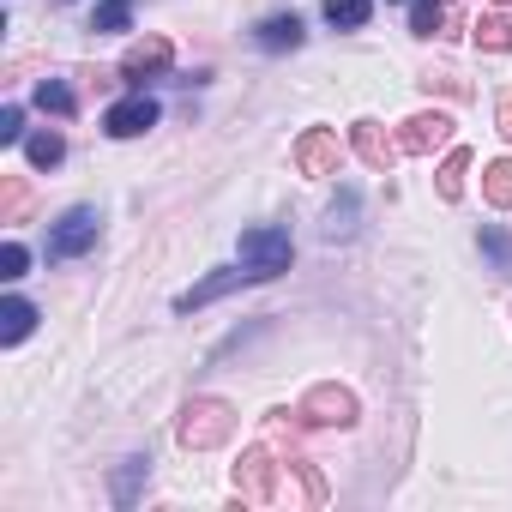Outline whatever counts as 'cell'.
<instances>
[{
	"label": "cell",
	"mask_w": 512,
	"mask_h": 512,
	"mask_svg": "<svg viewBox=\"0 0 512 512\" xmlns=\"http://www.w3.org/2000/svg\"><path fill=\"white\" fill-rule=\"evenodd\" d=\"M350 145H356V157H362L368 169H380V175H392V163H398V151H404L380 121H356V127H350Z\"/></svg>",
	"instance_id": "9"
},
{
	"label": "cell",
	"mask_w": 512,
	"mask_h": 512,
	"mask_svg": "<svg viewBox=\"0 0 512 512\" xmlns=\"http://www.w3.org/2000/svg\"><path fill=\"white\" fill-rule=\"evenodd\" d=\"M241 278H247V266H241V272H235V266H223V272H211V278H199L193 290H181V296H175V308H181V314H193V308H205V302H217V296H229V290H235ZM247 284H253V278H247Z\"/></svg>",
	"instance_id": "11"
},
{
	"label": "cell",
	"mask_w": 512,
	"mask_h": 512,
	"mask_svg": "<svg viewBox=\"0 0 512 512\" xmlns=\"http://www.w3.org/2000/svg\"><path fill=\"white\" fill-rule=\"evenodd\" d=\"M338 163H344V145H338V133L332 127H308L302 139H296V169L302 175H338Z\"/></svg>",
	"instance_id": "7"
},
{
	"label": "cell",
	"mask_w": 512,
	"mask_h": 512,
	"mask_svg": "<svg viewBox=\"0 0 512 512\" xmlns=\"http://www.w3.org/2000/svg\"><path fill=\"white\" fill-rule=\"evenodd\" d=\"M308 428H350L356 416H362V404H356V392L350 386H338V380H320V386H308V398H302V410H296Z\"/></svg>",
	"instance_id": "3"
},
{
	"label": "cell",
	"mask_w": 512,
	"mask_h": 512,
	"mask_svg": "<svg viewBox=\"0 0 512 512\" xmlns=\"http://www.w3.org/2000/svg\"><path fill=\"white\" fill-rule=\"evenodd\" d=\"M482 199L500 205V211L512 205V157H494V163L482 169Z\"/></svg>",
	"instance_id": "16"
},
{
	"label": "cell",
	"mask_w": 512,
	"mask_h": 512,
	"mask_svg": "<svg viewBox=\"0 0 512 512\" xmlns=\"http://www.w3.org/2000/svg\"><path fill=\"white\" fill-rule=\"evenodd\" d=\"M482 253L500 266V272H512V235L506 229H494V223H482Z\"/></svg>",
	"instance_id": "23"
},
{
	"label": "cell",
	"mask_w": 512,
	"mask_h": 512,
	"mask_svg": "<svg viewBox=\"0 0 512 512\" xmlns=\"http://www.w3.org/2000/svg\"><path fill=\"white\" fill-rule=\"evenodd\" d=\"M235 434V404H223V398H193L187 410H181V422H175V440L187 446V452H211V446H223Z\"/></svg>",
	"instance_id": "1"
},
{
	"label": "cell",
	"mask_w": 512,
	"mask_h": 512,
	"mask_svg": "<svg viewBox=\"0 0 512 512\" xmlns=\"http://www.w3.org/2000/svg\"><path fill=\"white\" fill-rule=\"evenodd\" d=\"M446 7H440V0H410V31L416 37H446Z\"/></svg>",
	"instance_id": "19"
},
{
	"label": "cell",
	"mask_w": 512,
	"mask_h": 512,
	"mask_svg": "<svg viewBox=\"0 0 512 512\" xmlns=\"http://www.w3.org/2000/svg\"><path fill=\"white\" fill-rule=\"evenodd\" d=\"M241 266L253 284H266V278H284L290 260H296V247H290V229H241Z\"/></svg>",
	"instance_id": "2"
},
{
	"label": "cell",
	"mask_w": 512,
	"mask_h": 512,
	"mask_svg": "<svg viewBox=\"0 0 512 512\" xmlns=\"http://www.w3.org/2000/svg\"><path fill=\"white\" fill-rule=\"evenodd\" d=\"M494 121H500V139H512V97H500V115Z\"/></svg>",
	"instance_id": "29"
},
{
	"label": "cell",
	"mask_w": 512,
	"mask_h": 512,
	"mask_svg": "<svg viewBox=\"0 0 512 512\" xmlns=\"http://www.w3.org/2000/svg\"><path fill=\"white\" fill-rule=\"evenodd\" d=\"M272 470H278L272 446H247L241 464H235V494L253 500V506H272Z\"/></svg>",
	"instance_id": "6"
},
{
	"label": "cell",
	"mask_w": 512,
	"mask_h": 512,
	"mask_svg": "<svg viewBox=\"0 0 512 512\" xmlns=\"http://www.w3.org/2000/svg\"><path fill=\"white\" fill-rule=\"evenodd\" d=\"M31 326H37V308H31L25 296H7V302H0V344H25Z\"/></svg>",
	"instance_id": "12"
},
{
	"label": "cell",
	"mask_w": 512,
	"mask_h": 512,
	"mask_svg": "<svg viewBox=\"0 0 512 512\" xmlns=\"http://www.w3.org/2000/svg\"><path fill=\"white\" fill-rule=\"evenodd\" d=\"M470 31H476V49H488V55H506V49H512V25H506L500 13H482Z\"/></svg>",
	"instance_id": "17"
},
{
	"label": "cell",
	"mask_w": 512,
	"mask_h": 512,
	"mask_svg": "<svg viewBox=\"0 0 512 512\" xmlns=\"http://www.w3.org/2000/svg\"><path fill=\"white\" fill-rule=\"evenodd\" d=\"M350 229H356V193H338V205L326 211V241H338Z\"/></svg>",
	"instance_id": "22"
},
{
	"label": "cell",
	"mask_w": 512,
	"mask_h": 512,
	"mask_svg": "<svg viewBox=\"0 0 512 512\" xmlns=\"http://www.w3.org/2000/svg\"><path fill=\"white\" fill-rule=\"evenodd\" d=\"M19 139H25V109L7 103V109H0V145H19Z\"/></svg>",
	"instance_id": "25"
},
{
	"label": "cell",
	"mask_w": 512,
	"mask_h": 512,
	"mask_svg": "<svg viewBox=\"0 0 512 512\" xmlns=\"http://www.w3.org/2000/svg\"><path fill=\"white\" fill-rule=\"evenodd\" d=\"M157 127V103L139 91V97H127V103H115L109 115H103V133L109 139H139V133H151Z\"/></svg>",
	"instance_id": "10"
},
{
	"label": "cell",
	"mask_w": 512,
	"mask_h": 512,
	"mask_svg": "<svg viewBox=\"0 0 512 512\" xmlns=\"http://www.w3.org/2000/svg\"><path fill=\"white\" fill-rule=\"evenodd\" d=\"M398 145H404L410 157H434L440 145H452V115H446V109H422V115H410V121L398 127Z\"/></svg>",
	"instance_id": "5"
},
{
	"label": "cell",
	"mask_w": 512,
	"mask_h": 512,
	"mask_svg": "<svg viewBox=\"0 0 512 512\" xmlns=\"http://www.w3.org/2000/svg\"><path fill=\"white\" fill-rule=\"evenodd\" d=\"M25 266H31V253H25L19 241L0 247V278H25Z\"/></svg>",
	"instance_id": "27"
},
{
	"label": "cell",
	"mask_w": 512,
	"mask_h": 512,
	"mask_svg": "<svg viewBox=\"0 0 512 512\" xmlns=\"http://www.w3.org/2000/svg\"><path fill=\"white\" fill-rule=\"evenodd\" d=\"M73 85H61V79H43L37 85V109H49V115H73Z\"/></svg>",
	"instance_id": "21"
},
{
	"label": "cell",
	"mask_w": 512,
	"mask_h": 512,
	"mask_svg": "<svg viewBox=\"0 0 512 512\" xmlns=\"http://www.w3.org/2000/svg\"><path fill=\"white\" fill-rule=\"evenodd\" d=\"M416 85H422V91H446V97H470V85H464L458 73H422Z\"/></svg>",
	"instance_id": "26"
},
{
	"label": "cell",
	"mask_w": 512,
	"mask_h": 512,
	"mask_svg": "<svg viewBox=\"0 0 512 512\" xmlns=\"http://www.w3.org/2000/svg\"><path fill=\"white\" fill-rule=\"evenodd\" d=\"M97 229H103V217H97L91 205H73V211L49 229V260H79V253H91V247H97Z\"/></svg>",
	"instance_id": "4"
},
{
	"label": "cell",
	"mask_w": 512,
	"mask_h": 512,
	"mask_svg": "<svg viewBox=\"0 0 512 512\" xmlns=\"http://www.w3.org/2000/svg\"><path fill=\"white\" fill-rule=\"evenodd\" d=\"M169 61H175V43H169V37H145V43H133V49H127L121 79H133V85L163 79V73H169Z\"/></svg>",
	"instance_id": "8"
},
{
	"label": "cell",
	"mask_w": 512,
	"mask_h": 512,
	"mask_svg": "<svg viewBox=\"0 0 512 512\" xmlns=\"http://www.w3.org/2000/svg\"><path fill=\"white\" fill-rule=\"evenodd\" d=\"M464 175H470V151H446V163H440V199L446 205L464 199Z\"/></svg>",
	"instance_id": "18"
},
{
	"label": "cell",
	"mask_w": 512,
	"mask_h": 512,
	"mask_svg": "<svg viewBox=\"0 0 512 512\" xmlns=\"http://www.w3.org/2000/svg\"><path fill=\"white\" fill-rule=\"evenodd\" d=\"M127 25H133V7H127V0H103L97 19H91V31H127Z\"/></svg>",
	"instance_id": "24"
},
{
	"label": "cell",
	"mask_w": 512,
	"mask_h": 512,
	"mask_svg": "<svg viewBox=\"0 0 512 512\" xmlns=\"http://www.w3.org/2000/svg\"><path fill=\"white\" fill-rule=\"evenodd\" d=\"M25 157H31L37 169H55V163L67 157V139H61V133H31V139H25Z\"/></svg>",
	"instance_id": "20"
},
{
	"label": "cell",
	"mask_w": 512,
	"mask_h": 512,
	"mask_svg": "<svg viewBox=\"0 0 512 512\" xmlns=\"http://www.w3.org/2000/svg\"><path fill=\"white\" fill-rule=\"evenodd\" d=\"M320 13H326V25H332V31H362V25H368V13H374V0H326Z\"/></svg>",
	"instance_id": "13"
},
{
	"label": "cell",
	"mask_w": 512,
	"mask_h": 512,
	"mask_svg": "<svg viewBox=\"0 0 512 512\" xmlns=\"http://www.w3.org/2000/svg\"><path fill=\"white\" fill-rule=\"evenodd\" d=\"M19 211H25V181L7 175V211H0V223H19Z\"/></svg>",
	"instance_id": "28"
},
{
	"label": "cell",
	"mask_w": 512,
	"mask_h": 512,
	"mask_svg": "<svg viewBox=\"0 0 512 512\" xmlns=\"http://www.w3.org/2000/svg\"><path fill=\"white\" fill-rule=\"evenodd\" d=\"M145 482H151V458H127V464L115 470V506H133Z\"/></svg>",
	"instance_id": "15"
},
{
	"label": "cell",
	"mask_w": 512,
	"mask_h": 512,
	"mask_svg": "<svg viewBox=\"0 0 512 512\" xmlns=\"http://www.w3.org/2000/svg\"><path fill=\"white\" fill-rule=\"evenodd\" d=\"M302 37H308V31H302L296 13H278V19L260 25V43H266V49H302Z\"/></svg>",
	"instance_id": "14"
}]
</instances>
